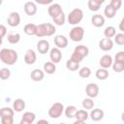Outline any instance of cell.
Returning <instances> with one entry per match:
<instances>
[{
  "mask_svg": "<svg viewBox=\"0 0 124 124\" xmlns=\"http://www.w3.org/2000/svg\"><path fill=\"white\" fill-rule=\"evenodd\" d=\"M18 59V54L15 49L12 48H2L0 50V60L9 66L16 64Z\"/></svg>",
  "mask_w": 124,
  "mask_h": 124,
  "instance_id": "1",
  "label": "cell"
},
{
  "mask_svg": "<svg viewBox=\"0 0 124 124\" xmlns=\"http://www.w3.org/2000/svg\"><path fill=\"white\" fill-rule=\"evenodd\" d=\"M56 31V28L51 23H41L37 25V32L36 36L39 38L42 37H50L52 36Z\"/></svg>",
  "mask_w": 124,
  "mask_h": 124,
  "instance_id": "2",
  "label": "cell"
},
{
  "mask_svg": "<svg viewBox=\"0 0 124 124\" xmlns=\"http://www.w3.org/2000/svg\"><path fill=\"white\" fill-rule=\"evenodd\" d=\"M88 54H89V48L84 45H79L75 47L71 58L73 60H75L76 62L80 63L83 60V58H85Z\"/></svg>",
  "mask_w": 124,
  "mask_h": 124,
  "instance_id": "3",
  "label": "cell"
},
{
  "mask_svg": "<svg viewBox=\"0 0 124 124\" xmlns=\"http://www.w3.org/2000/svg\"><path fill=\"white\" fill-rule=\"evenodd\" d=\"M83 18V11L79 8H75L68 15V22L71 25H77Z\"/></svg>",
  "mask_w": 124,
  "mask_h": 124,
  "instance_id": "4",
  "label": "cell"
},
{
  "mask_svg": "<svg viewBox=\"0 0 124 124\" xmlns=\"http://www.w3.org/2000/svg\"><path fill=\"white\" fill-rule=\"evenodd\" d=\"M64 109H65L64 105L62 103L56 102V103L52 104L50 106V108H48V116L52 119H57L62 115Z\"/></svg>",
  "mask_w": 124,
  "mask_h": 124,
  "instance_id": "5",
  "label": "cell"
},
{
  "mask_svg": "<svg viewBox=\"0 0 124 124\" xmlns=\"http://www.w3.org/2000/svg\"><path fill=\"white\" fill-rule=\"evenodd\" d=\"M70 39L73 42H80L84 37V29L81 26H75L70 30Z\"/></svg>",
  "mask_w": 124,
  "mask_h": 124,
  "instance_id": "6",
  "label": "cell"
},
{
  "mask_svg": "<svg viewBox=\"0 0 124 124\" xmlns=\"http://www.w3.org/2000/svg\"><path fill=\"white\" fill-rule=\"evenodd\" d=\"M99 91H100L99 86L96 83H94V82L88 83L86 85V87H85V93H86V95L88 97L92 98V99L96 98L99 95Z\"/></svg>",
  "mask_w": 124,
  "mask_h": 124,
  "instance_id": "7",
  "label": "cell"
},
{
  "mask_svg": "<svg viewBox=\"0 0 124 124\" xmlns=\"http://www.w3.org/2000/svg\"><path fill=\"white\" fill-rule=\"evenodd\" d=\"M8 25L11 27H16L20 23V16L17 12H12L7 18Z\"/></svg>",
  "mask_w": 124,
  "mask_h": 124,
  "instance_id": "8",
  "label": "cell"
},
{
  "mask_svg": "<svg viewBox=\"0 0 124 124\" xmlns=\"http://www.w3.org/2000/svg\"><path fill=\"white\" fill-rule=\"evenodd\" d=\"M113 44L114 42L109 39V38H104L102 39L100 42H99V47L100 49H102L103 51H108V50H111L112 47H113Z\"/></svg>",
  "mask_w": 124,
  "mask_h": 124,
  "instance_id": "9",
  "label": "cell"
},
{
  "mask_svg": "<svg viewBox=\"0 0 124 124\" xmlns=\"http://www.w3.org/2000/svg\"><path fill=\"white\" fill-rule=\"evenodd\" d=\"M49 58H50V61H52L53 63L57 64L61 61L62 59V52L60 50V48L58 47H53L49 50Z\"/></svg>",
  "mask_w": 124,
  "mask_h": 124,
  "instance_id": "10",
  "label": "cell"
},
{
  "mask_svg": "<svg viewBox=\"0 0 124 124\" xmlns=\"http://www.w3.org/2000/svg\"><path fill=\"white\" fill-rule=\"evenodd\" d=\"M62 12H63L62 7H61V5L58 4V3H52V4H50V5L48 6V8H47V13H48V15L51 16V18L55 17L56 16H58V15H59L60 13H62Z\"/></svg>",
  "mask_w": 124,
  "mask_h": 124,
  "instance_id": "11",
  "label": "cell"
},
{
  "mask_svg": "<svg viewBox=\"0 0 124 124\" xmlns=\"http://www.w3.org/2000/svg\"><path fill=\"white\" fill-rule=\"evenodd\" d=\"M37 60V54L35 52L34 49L29 48L26 50L25 54H24V62L27 65H33Z\"/></svg>",
  "mask_w": 124,
  "mask_h": 124,
  "instance_id": "12",
  "label": "cell"
},
{
  "mask_svg": "<svg viewBox=\"0 0 124 124\" xmlns=\"http://www.w3.org/2000/svg\"><path fill=\"white\" fill-rule=\"evenodd\" d=\"M23 9H24V12L27 16H34L36 15L37 11H38V8H37V3L35 2H31V1H28L24 4L23 6Z\"/></svg>",
  "mask_w": 124,
  "mask_h": 124,
  "instance_id": "13",
  "label": "cell"
},
{
  "mask_svg": "<svg viewBox=\"0 0 124 124\" xmlns=\"http://www.w3.org/2000/svg\"><path fill=\"white\" fill-rule=\"evenodd\" d=\"M89 117V113L87 112L86 109H78L76 113V121H75V124H80V123H83L85 122Z\"/></svg>",
  "mask_w": 124,
  "mask_h": 124,
  "instance_id": "14",
  "label": "cell"
},
{
  "mask_svg": "<svg viewBox=\"0 0 124 124\" xmlns=\"http://www.w3.org/2000/svg\"><path fill=\"white\" fill-rule=\"evenodd\" d=\"M53 42L58 48H65L68 46V39L64 35H56L53 39Z\"/></svg>",
  "mask_w": 124,
  "mask_h": 124,
  "instance_id": "15",
  "label": "cell"
},
{
  "mask_svg": "<svg viewBox=\"0 0 124 124\" xmlns=\"http://www.w3.org/2000/svg\"><path fill=\"white\" fill-rule=\"evenodd\" d=\"M36 118V114L32 111H26L23 113V115L21 116L20 119V124H32L35 121Z\"/></svg>",
  "mask_w": 124,
  "mask_h": 124,
  "instance_id": "16",
  "label": "cell"
},
{
  "mask_svg": "<svg viewBox=\"0 0 124 124\" xmlns=\"http://www.w3.org/2000/svg\"><path fill=\"white\" fill-rule=\"evenodd\" d=\"M112 63H113L112 57H111L109 54H105V55H103V56L100 58V60H99L100 66H101L102 68H105V69H108L109 67H111V66H112Z\"/></svg>",
  "mask_w": 124,
  "mask_h": 124,
  "instance_id": "17",
  "label": "cell"
},
{
  "mask_svg": "<svg viewBox=\"0 0 124 124\" xmlns=\"http://www.w3.org/2000/svg\"><path fill=\"white\" fill-rule=\"evenodd\" d=\"M37 50L41 54H46L49 50V43L46 40H40L37 43Z\"/></svg>",
  "mask_w": 124,
  "mask_h": 124,
  "instance_id": "18",
  "label": "cell"
},
{
  "mask_svg": "<svg viewBox=\"0 0 124 124\" xmlns=\"http://www.w3.org/2000/svg\"><path fill=\"white\" fill-rule=\"evenodd\" d=\"M104 115H105V112L101 108H92L91 112L89 113V116H90V118L93 121H100V120H102L104 118Z\"/></svg>",
  "mask_w": 124,
  "mask_h": 124,
  "instance_id": "19",
  "label": "cell"
},
{
  "mask_svg": "<svg viewBox=\"0 0 124 124\" xmlns=\"http://www.w3.org/2000/svg\"><path fill=\"white\" fill-rule=\"evenodd\" d=\"M91 23L93 26L99 28V27H102L104 24H105V17L104 16L102 15H99V14H96L94 15L92 17H91Z\"/></svg>",
  "mask_w": 124,
  "mask_h": 124,
  "instance_id": "20",
  "label": "cell"
},
{
  "mask_svg": "<svg viewBox=\"0 0 124 124\" xmlns=\"http://www.w3.org/2000/svg\"><path fill=\"white\" fill-rule=\"evenodd\" d=\"M30 78L33 81H41L44 79L45 78V71H42L40 69H35L31 72L30 74Z\"/></svg>",
  "mask_w": 124,
  "mask_h": 124,
  "instance_id": "21",
  "label": "cell"
},
{
  "mask_svg": "<svg viewBox=\"0 0 124 124\" xmlns=\"http://www.w3.org/2000/svg\"><path fill=\"white\" fill-rule=\"evenodd\" d=\"M25 101L21 98H17L14 101L13 103V108L15 109L16 112H21L25 108Z\"/></svg>",
  "mask_w": 124,
  "mask_h": 124,
  "instance_id": "22",
  "label": "cell"
},
{
  "mask_svg": "<svg viewBox=\"0 0 124 124\" xmlns=\"http://www.w3.org/2000/svg\"><path fill=\"white\" fill-rule=\"evenodd\" d=\"M23 31L26 35L28 36H36V32H37V25L34 24V23H27L24 28H23Z\"/></svg>",
  "mask_w": 124,
  "mask_h": 124,
  "instance_id": "23",
  "label": "cell"
},
{
  "mask_svg": "<svg viewBox=\"0 0 124 124\" xmlns=\"http://www.w3.org/2000/svg\"><path fill=\"white\" fill-rule=\"evenodd\" d=\"M78 111V108L75 107V106H68L65 108L64 109V113H65V116L67 118H75L76 116V113Z\"/></svg>",
  "mask_w": 124,
  "mask_h": 124,
  "instance_id": "24",
  "label": "cell"
},
{
  "mask_svg": "<svg viewBox=\"0 0 124 124\" xmlns=\"http://www.w3.org/2000/svg\"><path fill=\"white\" fill-rule=\"evenodd\" d=\"M44 71H45V73H46V74H48V75L54 74L55 71H56L55 63H53L52 61L46 62V63L44 64Z\"/></svg>",
  "mask_w": 124,
  "mask_h": 124,
  "instance_id": "25",
  "label": "cell"
},
{
  "mask_svg": "<svg viewBox=\"0 0 124 124\" xmlns=\"http://www.w3.org/2000/svg\"><path fill=\"white\" fill-rule=\"evenodd\" d=\"M95 76H96V78H97L99 80H105V79H107V78H108V71L107 69L101 67L100 69H98V70L96 71Z\"/></svg>",
  "mask_w": 124,
  "mask_h": 124,
  "instance_id": "26",
  "label": "cell"
},
{
  "mask_svg": "<svg viewBox=\"0 0 124 124\" xmlns=\"http://www.w3.org/2000/svg\"><path fill=\"white\" fill-rule=\"evenodd\" d=\"M66 68L71 71V72H76L79 69V63L78 62H76L75 60H73L72 58L68 59L67 62H66Z\"/></svg>",
  "mask_w": 124,
  "mask_h": 124,
  "instance_id": "27",
  "label": "cell"
},
{
  "mask_svg": "<svg viewBox=\"0 0 124 124\" xmlns=\"http://www.w3.org/2000/svg\"><path fill=\"white\" fill-rule=\"evenodd\" d=\"M81 106H82V108H83L84 109H86V110H91V109L94 108L95 103H94V101H93L92 98L88 97V98H85V99L82 100Z\"/></svg>",
  "mask_w": 124,
  "mask_h": 124,
  "instance_id": "28",
  "label": "cell"
},
{
  "mask_svg": "<svg viewBox=\"0 0 124 124\" xmlns=\"http://www.w3.org/2000/svg\"><path fill=\"white\" fill-rule=\"evenodd\" d=\"M7 40L10 44L16 45L20 41V34L19 33H9L7 36Z\"/></svg>",
  "mask_w": 124,
  "mask_h": 124,
  "instance_id": "29",
  "label": "cell"
},
{
  "mask_svg": "<svg viewBox=\"0 0 124 124\" xmlns=\"http://www.w3.org/2000/svg\"><path fill=\"white\" fill-rule=\"evenodd\" d=\"M116 12H117V11H115V10L108 4V5H107V6L105 7L104 15H105V16L108 17V18H112V17H114Z\"/></svg>",
  "mask_w": 124,
  "mask_h": 124,
  "instance_id": "30",
  "label": "cell"
},
{
  "mask_svg": "<svg viewBox=\"0 0 124 124\" xmlns=\"http://www.w3.org/2000/svg\"><path fill=\"white\" fill-rule=\"evenodd\" d=\"M52 20H53V22H54L56 25H58V26H62V25L65 23V21H66V16H65L64 12L60 13L58 16H56L55 17H53Z\"/></svg>",
  "mask_w": 124,
  "mask_h": 124,
  "instance_id": "31",
  "label": "cell"
},
{
  "mask_svg": "<svg viewBox=\"0 0 124 124\" xmlns=\"http://www.w3.org/2000/svg\"><path fill=\"white\" fill-rule=\"evenodd\" d=\"M115 34H116V29L113 26H108L104 30V35H105L106 38L111 39V38H113L115 36Z\"/></svg>",
  "mask_w": 124,
  "mask_h": 124,
  "instance_id": "32",
  "label": "cell"
},
{
  "mask_svg": "<svg viewBox=\"0 0 124 124\" xmlns=\"http://www.w3.org/2000/svg\"><path fill=\"white\" fill-rule=\"evenodd\" d=\"M15 114V109L11 108H7L4 107L0 109V117H4V116H14Z\"/></svg>",
  "mask_w": 124,
  "mask_h": 124,
  "instance_id": "33",
  "label": "cell"
},
{
  "mask_svg": "<svg viewBox=\"0 0 124 124\" xmlns=\"http://www.w3.org/2000/svg\"><path fill=\"white\" fill-rule=\"evenodd\" d=\"M78 75L80 78H87L90 77L91 75V70L89 67H82L78 70Z\"/></svg>",
  "mask_w": 124,
  "mask_h": 124,
  "instance_id": "34",
  "label": "cell"
},
{
  "mask_svg": "<svg viewBox=\"0 0 124 124\" xmlns=\"http://www.w3.org/2000/svg\"><path fill=\"white\" fill-rule=\"evenodd\" d=\"M112 70L115 73H122L124 71V63L123 62H119V61H114L112 63Z\"/></svg>",
  "mask_w": 124,
  "mask_h": 124,
  "instance_id": "35",
  "label": "cell"
},
{
  "mask_svg": "<svg viewBox=\"0 0 124 124\" xmlns=\"http://www.w3.org/2000/svg\"><path fill=\"white\" fill-rule=\"evenodd\" d=\"M87 6H88V9H89L91 12H97V11H99L100 8H101V5L98 4L97 2H95L94 0H88Z\"/></svg>",
  "mask_w": 124,
  "mask_h": 124,
  "instance_id": "36",
  "label": "cell"
},
{
  "mask_svg": "<svg viewBox=\"0 0 124 124\" xmlns=\"http://www.w3.org/2000/svg\"><path fill=\"white\" fill-rule=\"evenodd\" d=\"M11 77V71L8 68H2L0 70V78L2 80H7Z\"/></svg>",
  "mask_w": 124,
  "mask_h": 124,
  "instance_id": "37",
  "label": "cell"
},
{
  "mask_svg": "<svg viewBox=\"0 0 124 124\" xmlns=\"http://www.w3.org/2000/svg\"><path fill=\"white\" fill-rule=\"evenodd\" d=\"M113 38H114V43H115L116 45L124 46V33H123V32L115 34V36H114Z\"/></svg>",
  "mask_w": 124,
  "mask_h": 124,
  "instance_id": "38",
  "label": "cell"
},
{
  "mask_svg": "<svg viewBox=\"0 0 124 124\" xmlns=\"http://www.w3.org/2000/svg\"><path fill=\"white\" fill-rule=\"evenodd\" d=\"M122 4H123L122 0H110V3H109V5H110L115 11H118V10L121 8Z\"/></svg>",
  "mask_w": 124,
  "mask_h": 124,
  "instance_id": "39",
  "label": "cell"
},
{
  "mask_svg": "<svg viewBox=\"0 0 124 124\" xmlns=\"http://www.w3.org/2000/svg\"><path fill=\"white\" fill-rule=\"evenodd\" d=\"M2 124H13L14 123V116H4L0 117Z\"/></svg>",
  "mask_w": 124,
  "mask_h": 124,
  "instance_id": "40",
  "label": "cell"
},
{
  "mask_svg": "<svg viewBox=\"0 0 124 124\" xmlns=\"http://www.w3.org/2000/svg\"><path fill=\"white\" fill-rule=\"evenodd\" d=\"M114 60L124 63V51H123V50L118 51V52L115 54V56H114Z\"/></svg>",
  "mask_w": 124,
  "mask_h": 124,
  "instance_id": "41",
  "label": "cell"
},
{
  "mask_svg": "<svg viewBox=\"0 0 124 124\" xmlns=\"http://www.w3.org/2000/svg\"><path fill=\"white\" fill-rule=\"evenodd\" d=\"M34 1L39 5H49V4H52L53 2V0H34Z\"/></svg>",
  "mask_w": 124,
  "mask_h": 124,
  "instance_id": "42",
  "label": "cell"
},
{
  "mask_svg": "<svg viewBox=\"0 0 124 124\" xmlns=\"http://www.w3.org/2000/svg\"><path fill=\"white\" fill-rule=\"evenodd\" d=\"M7 34V28L4 24H1L0 25V35H1V38L3 39Z\"/></svg>",
  "mask_w": 124,
  "mask_h": 124,
  "instance_id": "43",
  "label": "cell"
},
{
  "mask_svg": "<svg viewBox=\"0 0 124 124\" xmlns=\"http://www.w3.org/2000/svg\"><path fill=\"white\" fill-rule=\"evenodd\" d=\"M119 30L120 31H122L123 33H124V16L122 17V19L120 20V22H119Z\"/></svg>",
  "mask_w": 124,
  "mask_h": 124,
  "instance_id": "44",
  "label": "cell"
},
{
  "mask_svg": "<svg viewBox=\"0 0 124 124\" xmlns=\"http://www.w3.org/2000/svg\"><path fill=\"white\" fill-rule=\"evenodd\" d=\"M40 123H46V124H47V123H48V121H47V120H46V119H41V120H39V121H38V124H40Z\"/></svg>",
  "mask_w": 124,
  "mask_h": 124,
  "instance_id": "45",
  "label": "cell"
},
{
  "mask_svg": "<svg viewBox=\"0 0 124 124\" xmlns=\"http://www.w3.org/2000/svg\"><path fill=\"white\" fill-rule=\"evenodd\" d=\"M94 1H95V2H97L98 4H100V5H102V4H103V3H104V2L106 1V0H94Z\"/></svg>",
  "mask_w": 124,
  "mask_h": 124,
  "instance_id": "46",
  "label": "cell"
},
{
  "mask_svg": "<svg viewBox=\"0 0 124 124\" xmlns=\"http://www.w3.org/2000/svg\"><path fill=\"white\" fill-rule=\"evenodd\" d=\"M121 119H122V121L124 122V111L121 113Z\"/></svg>",
  "mask_w": 124,
  "mask_h": 124,
  "instance_id": "47",
  "label": "cell"
}]
</instances>
